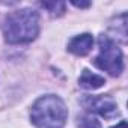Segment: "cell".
Here are the masks:
<instances>
[{"instance_id":"cell-1","label":"cell","mask_w":128,"mask_h":128,"mask_svg":"<svg viewBox=\"0 0 128 128\" xmlns=\"http://www.w3.org/2000/svg\"><path fill=\"white\" fill-rule=\"evenodd\" d=\"M5 38L9 44H26L39 33V17L33 9H20L11 12L3 26Z\"/></svg>"},{"instance_id":"cell-2","label":"cell","mask_w":128,"mask_h":128,"mask_svg":"<svg viewBox=\"0 0 128 128\" xmlns=\"http://www.w3.org/2000/svg\"><path fill=\"white\" fill-rule=\"evenodd\" d=\"M30 119L36 128H63L68 119V110L59 96L45 95L32 106Z\"/></svg>"},{"instance_id":"cell-3","label":"cell","mask_w":128,"mask_h":128,"mask_svg":"<svg viewBox=\"0 0 128 128\" xmlns=\"http://www.w3.org/2000/svg\"><path fill=\"white\" fill-rule=\"evenodd\" d=\"M98 44L100 53L95 57L94 63L110 76H120V72L124 71V54L120 48L108 36H100Z\"/></svg>"},{"instance_id":"cell-4","label":"cell","mask_w":128,"mask_h":128,"mask_svg":"<svg viewBox=\"0 0 128 128\" xmlns=\"http://www.w3.org/2000/svg\"><path fill=\"white\" fill-rule=\"evenodd\" d=\"M82 104L86 107V110H89L92 113H98L100 116H102L106 119L119 116L118 104L110 96H106V95H96V96L86 95L82 100Z\"/></svg>"},{"instance_id":"cell-5","label":"cell","mask_w":128,"mask_h":128,"mask_svg":"<svg viewBox=\"0 0 128 128\" xmlns=\"http://www.w3.org/2000/svg\"><path fill=\"white\" fill-rule=\"evenodd\" d=\"M94 45V36L89 33H83L78 36H74L70 44H68V50L76 54V56H86Z\"/></svg>"},{"instance_id":"cell-6","label":"cell","mask_w":128,"mask_h":128,"mask_svg":"<svg viewBox=\"0 0 128 128\" xmlns=\"http://www.w3.org/2000/svg\"><path fill=\"white\" fill-rule=\"evenodd\" d=\"M106 83V78L98 76V74H92L90 71L84 70L78 78V84L83 88V89H88V90H94V89H98L101 88L102 84Z\"/></svg>"},{"instance_id":"cell-7","label":"cell","mask_w":128,"mask_h":128,"mask_svg":"<svg viewBox=\"0 0 128 128\" xmlns=\"http://www.w3.org/2000/svg\"><path fill=\"white\" fill-rule=\"evenodd\" d=\"M78 128H101V124L92 114H83L78 118Z\"/></svg>"},{"instance_id":"cell-8","label":"cell","mask_w":128,"mask_h":128,"mask_svg":"<svg viewBox=\"0 0 128 128\" xmlns=\"http://www.w3.org/2000/svg\"><path fill=\"white\" fill-rule=\"evenodd\" d=\"M42 6L48 9L53 15H62L65 12V3H62V2H45L42 3Z\"/></svg>"},{"instance_id":"cell-9","label":"cell","mask_w":128,"mask_h":128,"mask_svg":"<svg viewBox=\"0 0 128 128\" xmlns=\"http://www.w3.org/2000/svg\"><path fill=\"white\" fill-rule=\"evenodd\" d=\"M72 5H74V6H77V8H88V6H90V3H89V2H86V3H78V2H72Z\"/></svg>"},{"instance_id":"cell-10","label":"cell","mask_w":128,"mask_h":128,"mask_svg":"<svg viewBox=\"0 0 128 128\" xmlns=\"http://www.w3.org/2000/svg\"><path fill=\"white\" fill-rule=\"evenodd\" d=\"M113 128H126V122L125 120H122V122H119L116 126H113Z\"/></svg>"}]
</instances>
